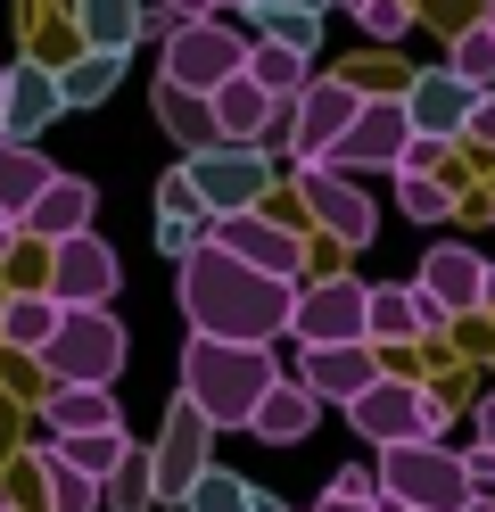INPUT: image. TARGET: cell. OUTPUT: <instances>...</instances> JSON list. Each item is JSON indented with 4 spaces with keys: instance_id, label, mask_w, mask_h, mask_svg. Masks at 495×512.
Wrapping results in <instances>:
<instances>
[{
    "instance_id": "1",
    "label": "cell",
    "mask_w": 495,
    "mask_h": 512,
    "mask_svg": "<svg viewBox=\"0 0 495 512\" xmlns=\"http://www.w3.org/2000/svg\"><path fill=\"white\" fill-rule=\"evenodd\" d=\"M174 298L190 314V331H207V339H256V347H273L289 331V298H297V281H273V273H256L240 265L231 248L215 240H198L190 256H174Z\"/></svg>"
},
{
    "instance_id": "2",
    "label": "cell",
    "mask_w": 495,
    "mask_h": 512,
    "mask_svg": "<svg viewBox=\"0 0 495 512\" xmlns=\"http://www.w3.org/2000/svg\"><path fill=\"white\" fill-rule=\"evenodd\" d=\"M281 380L273 364V347H256V339H207V331H190L182 347V397L207 413L215 430H248V413L256 397Z\"/></svg>"
},
{
    "instance_id": "3",
    "label": "cell",
    "mask_w": 495,
    "mask_h": 512,
    "mask_svg": "<svg viewBox=\"0 0 495 512\" xmlns=\"http://www.w3.org/2000/svg\"><path fill=\"white\" fill-rule=\"evenodd\" d=\"M124 323L108 306H58V331L33 347L42 356L50 380H99V389H116V372H124Z\"/></svg>"
},
{
    "instance_id": "4",
    "label": "cell",
    "mask_w": 495,
    "mask_h": 512,
    "mask_svg": "<svg viewBox=\"0 0 495 512\" xmlns=\"http://www.w3.org/2000/svg\"><path fill=\"white\" fill-rule=\"evenodd\" d=\"M380 496H396V504H421V512H454L462 496H471V479H462V455L446 438H396V446H380Z\"/></svg>"
},
{
    "instance_id": "5",
    "label": "cell",
    "mask_w": 495,
    "mask_h": 512,
    "mask_svg": "<svg viewBox=\"0 0 495 512\" xmlns=\"http://www.w3.org/2000/svg\"><path fill=\"white\" fill-rule=\"evenodd\" d=\"M339 413L355 422V438H372V446H396V438H438V430H446V397H438V389H413L405 372H380L372 389L347 397Z\"/></svg>"
},
{
    "instance_id": "6",
    "label": "cell",
    "mask_w": 495,
    "mask_h": 512,
    "mask_svg": "<svg viewBox=\"0 0 495 512\" xmlns=\"http://www.w3.org/2000/svg\"><path fill=\"white\" fill-rule=\"evenodd\" d=\"M190 199L207 207V215H231V207H256L264 199V182H273V157H264L256 141H207V149H190Z\"/></svg>"
},
{
    "instance_id": "7",
    "label": "cell",
    "mask_w": 495,
    "mask_h": 512,
    "mask_svg": "<svg viewBox=\"0 0 495 512\" xmlns=\"http://www.w3.org/2000/svg\"><path fill=\"white\" fill-rule=\"evenodd\" d=\"M413 141V116H405V91L396 100H380V91H363V108L339 141H330L314 166H339V174H396V157H405Z\"/></svg>"
},
{
    "instance_id": "8",
    "label": "cell",
    "mask_w": 495,
    "mask_h": 512,
    "mask_svg": "<svg viewBox=\"0 0 495 512\" xmlns=\"http://www.w3.org/2000/svg\"><path fill=\"white\" fill-rule=\"evenodd\" d=\"M248 67V42L231 34L223 17H198V25H165V83H182V91H215L223 75H240Z\"/></svg>"
},
{
    "instance_id": "9",
    "label": "cell",
    "mask_w": 495,
    "mask_h": 512,
    "mask_svg": "<svg viewBox=\"0 0 495 512\" xmlns=\"http://www.w3.org/2000/svg\"><path fill=\"white\" fill-rule=\"evenodd\" d=\"M355 108H363V83L355 75H306V91L289 100V157L314 166V157L355 124Z\"/></svg>"
},
{
    "instance_id": "10",
    "label": "cell",
    "mask_w": 495,
    "mask_h": 512,
    "mask_svg": "<svg viewBox=\"0 0 495 512\" xmlns=\"http://www.w3.org/2000/svg\"><path fill=\"white\" fill-rule=\"evenodd\" d=\"M207 240L231 248L240 265L273 273V281H297V273H306V240H297L289 223H273L264 207H231V215H215V223H207Z\"/></svg>"
},
{
    "instance_id": "11",
    "label": "cell",
    "mask_w": 495,
    "mask_h": 512,
    "mask_svg": "<svg viewBox=\"0 0 495 512\" xmlns=\"http://www.w3.org/2000/svg\"><path fill=\"white\" fill-rule=\"evenodd\" d=\"M42 290L58 306H108L124 290V265H116V248L99 232H66V240H50V281Z\"/></svg>"
},
{
    "instance_id": "12",
    "label": "cell",
    "mask_w": 495,
    "mask_h": 512,
    "mask_svg": "<svg viewBox=\"0 0 495 512\" xmlns=\"http://www.w3.org/2000/svg\"><path fill=\"white\" fill-rule=\"evenodd\" d=\"M207 438H215V422H207V413H198V405L174 389L165 438L149 446V488H157V504H182V496H190V479L207 471Z\"/></svg>"
},
{
    "instance_id": "13",
    "label": "cell",
    "mask_w": 495,
    "mask_h": 512,
    "mask_svg": "<svg viewBox=\"0 0 495 512\" xmlns=\"http://www.w3.org/2000/svg\"><path fill=\"white\" fill-rule=\"evenodd\" d=\"M289 339H297V347L363 339V281H347V273H330V281H297V298H289Z\"/></svg>"
},
{
    "instance_id": "14",
    "label": "cell",
    "mask_w": 495,
    "mask_h": 512,
    "mask_svg": "<svg viewBox=\"0 0 495 512\" xmlns=\"http://www.w3.org/2000/svg\"><path fill=\"white\" fill-rule=\"evenodd\" d=\"M297 190H306V215L322 223V232H339L347 248H363L380 232V207L355 190V174H339V166H297Z\"/></svg>"
},
{
    "instance_id": "15",
    "label": "cell",
    "mask_w": 495,
    "mask_h": 512,
    "mask_svg": "<svg viewBox=\"0 0 495 512\" xmlns=\"http://www.w3.org/2000/svg\"><path fill=\"white\" fill-rule=\"evenodd\" d=\"M289 380H306V389L322 405H347L363 397L380 380V356H372V339H330V347H297V372Z\"/></svg>"
},
{
    "instance_id": "16",
    "label": "cell",
    "mask_w": 495,
    "mask_h": 512,
    "mask_svg": "<svg viewBox=\"0 0 495 512\" xmlns=\"http://www.w3.org/2000/svg\"><path fill=\"white\" fill-rule=\"evenodd\" d=\"M471 108H479V83H462L454 67H429V75L405 83V116H413V133L454 141L462 124H471Z\"/></svg>"
},
{
    "instance_id": "17",
    "label": "cell",
    "mask_w": 495,
    "mask_h": 512,
    "mask_svg": "<svg viewBox=\"0 0 495 512\" xmlns=\"http://www.w3.org/2000/svg\"><path fill=\"white\" fill-rule=\"evenodd\" d=\"M91 215H99V190H91L83 174H50V182L25 199L17 232H33V240H66V232H91Z\"/></svg>"
},
{
    "instance_id": "18",
    "label": "cell",
    "mask_w": 495,
    "mask_h": 512,
    "mask_svg": "<svg viewBox=\"0 0 495 512\" xmlns=\"http://www.w3.org/2000/svg\"><path fill=\"white\" fill-rule=\"evenodd\" d=\"M66 100H58V75L42 67V58H25V67H9V100H0V141H33L42 124H58Z\"/></svg>"
},
{
    "instance_id": "19",
    "label": "cell",
    "mask_w": 495,
    "mask_h": 512,
    "mask_svg": "<svg viewBox=\"0 0 495 512\" xmlns=\"http://www.w3.org/2000/svg\"><path fill=\"white\" fill-rule=\"evenodd\" d=\"M116 389H99V380H50L42 397V438H75V430H116Z\"/></svg>"
},
{
    "instance_id": "20",
    "label": "cell",
    "mask_w": 495,
    "mask_h": 512,
    "mask_svg": "<svg viewBox=\"0 0 495 512\" xmlns=\"http://www.w3.org/2000/svg\"><path fill=\"white\" fill-rule=\"evenodd\" d=\"M314 413H322V397L306 389V380H273V389L256 397V413H248V430L264 438V446H297V438H314Z\"/></svg>"
},
{
    "instance_id": "21",
    "label": "cell",
    "mask_w": 495,
    "mask_h": 512,
    "mask_svg": "<svg viewBox=\"0 0 495 512\" xmlns=\"http://www.w3.org/2000/svg\"><path fill=\"white\" fill-rule=\"evenodd\" d=\"M479 265H487V256H471L462 240H438V248L421 256V273H413V281H421V290H429V298H438L454 323H462V314L479 306Z\"/></svg>"
},
{
    "instance_id": "22",
    "label": "cell",
    "mask_w": 495,
    "mask_h": 512,
    "mask_svg": "<svg viewBox=\"0 0 495 512\" xmlns=\"http://www.w3.org/2000/svg\"><path fill=\"white\" fill-rule=\"evenodd\" d=\"M363 339L372 347L421 339V290L413 281H363Z\"/></svg>"
},
{
    "instance_id": "23",
    "label": "cell",
    "mask_w": 495,
    "mask_h": 512,
    "mask_svg": "<svg viewBox=\"0 0 495 512\" xmlns=\"http://www.w3.org/2000/svg\"><path fill=\"white\" fill-rule=\"evenodd\" d=\"M207 116H215V141H256L264 116H273V91L248 83V67H240V75H223L207 91Z\"/></svg>"
},
{
    "instance_id": "24",
    "label": "cell",
    "mask_w": 495,
    "mask_h": 512,
    "mask_svg": "<svg viewBox=\"0 0 495 512\" xmlns=\"http://www.w3.org/2000/svg\"><path fill=\"white\" fill-rule=\"evenodd\" d=\"M141 9L149 0H75V17H83V50H132L141 42Z\"/></svg>"
},
{
    "instance_id": "25",
    "label": "cell",
    "mask_w": 495,
    "mask_h": 512,
    "mask_svg": "<svg viewBox=\"0 0 495 512\" xmlns=\"http://www.w3.org/2000/svg\"><path fill=\"white\" fill-rule=\"evenodd\" d=\"M50 331H58V298L50 290H9V298H0V339H9L17 356H33Z\"/></svg>"
},
{
    "instance_id": "26",
    "label": "cell",
    "mask_w": 495,
    "mask_h": 512,
    "mask_svg": "<svg viewBox=\"0 0 495 512\" xmlns=\"http://www.w3.org/2000/svg\"><path fill=\"white\" fill-rule=\"evenodd\" d=\"M42 446H50L58 463H75L83 479H108V471H116V463L132 455V438H124V422H116V430H75V438H42Z\"/></svg>"
},
{
    "instance_id": "27",
    "label": "cell",
    "mask_w": 495,
    "mask_h": 512,
    "mask_svg": "<svg viewBox=\"0 0 495 512\" xmlns=\"http://www.w3.org/2000/svg\"><path fill=\"white\" fill-rule=\"evenodd\" d=\"M157 124H165V133H174L182 149H207V141H215L207 91H182V83H165V75H157Z\"/></svg>"
},
{
    "instance_id": "28",
    "label": "cell",
    "mask_w": 495,
    "mask_h": 512,
    "mask_svg": "<svg viewBox=\"0 0 495 512\" xmlns=\"http://www.w3.org/2000/svg\"><path fill=\"white\" fill-rule=\"evenodd\" d=\"M50 174H58V166H50L33 141H0V215H25V199H33Z\"/></svg>"
},
{
    "instance_id": "29",
    "label": "cell",
    "mask_w": 495,
    "mask_h": 512,
    "mask_svg": "<svg viewBox=\"0 0 495 512\" xmlns=\"http://www.w3.org/2000/svg\"><path fill=\"white\" fill-rule=\"evenodd\" d=\"M116 83H124V58H116V50H83L75 67L58 75V100H66V108H99Z\"/></svg>"
},
{
    "instance_id": "30",
    "label": "cell",
    "mask_w": 495,
    "mask_h": 512,
    "mask_svg": "<svg viewBox=\"0 0 495 512\" xmlns=\"http://www.w3.org/2000/svg\"><path fill=\"white\" fill-rule=\"evenodd\" d=\"M306 50H289V42H248V83H264L273 100H297L306 91Z\"/></svg>"
},
{
    "instance_id": "31",
    "label": "cell",
    "mask_w": 495,
    "mask_h": 512,
    "mask_svg": "<svg viewBox=\"0 0 495 512\" xmlns=\"http://www.w3.org/2000/svg\"><path fill=\"white\" fill-rule=\"evenodd\" d=\"M99 504H108V512H149V504H157V488H149V455H141V446H132V455H124L108 479H99Z\"/></svg>"
},
{
    "instance_id": "32",
    "label": "cell",
    "mask_w": 495,
    "mask_h": 512,
    "mask_svg": "<svg viewBox=\"0 0 495 512\" xmlns=\"http://www.w3.org/2000/svg\"><path fill=\"white\" fill-rule=\"evenodd\" d=\"M248 496H256V488H248L240 471H215V463H207V471L190 479V496H182V512H248Z\"/></svg>"
},
{
    "instance_id": "33",
    "label": "cell",
    "mask_w": 495,
    "mask_h": 512,
    "mask_svg": "<svg viewBox=\"0 0 495 512\" xmlns=\"http://www.w3.org/2000/svg\"><path fill=\"white\" fill-rule=\"evenodd\" d=\"M42 479H50V504L42 512H99V479H83L75 463H58L42 446Z\"/></svg>"
},
{
    "instance_id": "34",
    "label": "cell",
    "mask_w": 495,
    "mask_h": 512,
    "mask_svg": "<svg viewBox=\"0 0 495 512\" xmlns=\"http://www.w3.org/2000/svg\"><path fill=\"white\" fill-rule=\"evenodd\" d=\"M396 207H405L413 223H446L454 215V190L429 182V174H396Z\"/></svg>"
},
{
    "instance_id": "35",
    "label": "cell",
    "mask_w": 495,
    "mask_h": 512,
    "mask_svg": "<svg viewBox=\"0 0 495 512\" xmlns=\"http://www.w3.org/2000/svg\"><path fill=\"white\" fill-rule=\"evenodd\" d=\"M446 67L462 75V83H495V34H487V25H471V34H454V50H446Z\"/></svg>"
},
{
    "instance_id": "36",
    "label": "cell",
    "mask_w": 495,
    "mask_h": 512,
    "mask_svg": "<svg viewBox=\"0 0 495 512\" xmlns=\"http://www.w3.org/2000/svg\"><path fill=\"white\" fill-rule=\"evenodd\" d=\"M256 25H264V42H289V50H306V58L322 42V17L314 9H256Z\"/></svg>"
},
{
    "instance_id": "37",
    "label": "cell",
    "mask_w": 495,
    "mask_h": 512,
    "mask_svg": "<svg viewBox=\"0 0 495 512\" xmlns=\"http://www.w3.org/2000/svg\"><path fill=\"white\" fill-rule=\"evenodd\" d=\"M207 223H215V215H157V248H165V256H190L198 240H207Z\"/></svg>"
},
{
    "instance_id": "38",
    "label": "cell",
    "mask_w": 495,
    "mask_h": 512,
    "mask_svg": "<svg viewBox=\"0 0 495 512\" xmlns=\"http://www.w3.org/2000/svg\"><path fill=\"white\" fill-rule=\"evenodd\" d=\"M355 17H363V34H372V42H396V34H405V17H413V9H405V0H363Z\"/></svg>"
},
{
    "instance_id": "39",
    "label": "cell",
    "mask_w": 495,
    "mask_h": 512,
    "mask_svg": "<svg viewBox=\"0 0 495 512\" xmlns=\"http://www.w3.org/2000/svg\"><path fill=\"white\" fill-rule=\"evenodd\" d=\"M322 496H380V479L363 471V463H347V471H330V488Z\"/></svg>"
},
{
    "instance_id": "40",
    "label": "cell",
    "mask_w": 495,
    "mask_h": 512,
    "mask_svg": "<svg viewBox=\"0 0 495 512\" xmlns=\"http://www.w3.org/2000/svg\"><path fill=\"white\" fill-rule=\"evenodd\" d=\"M462 479H471L479 496H495V446H471V455H462Z\"/></svg>"
},
{
    "instance_id": "41",
    "label": "cell",
    "mask_w": 495,
    "mask_h": 512,
    "mask_svg": "<svg viewBox=\"0 0 495 512\" xmlns=\"http://www.w3.org/2000/svg\"><path fill=\"white\" fill-rule=\"evenodd\" d=\"M157 17L165 25H198V17H223V9H215V0H157Z\"/></svg>"
},
{
    "instance_id": "42",
    "label": "cell",
    "mask_w": 495,
    "mask_h": 512,
    "mask_svg": "<svg viewBox=\"0 0 495 512\" xmlns=\"http://www.w3.org/2000/svg\"><path fill=\"white\" fill-rule=\"evenodd\" d=\"M462 133H479V141H495V91H479V108H471V124Z\"/></svg>"
},
{
    "instance_id": "43",
    "label": "cell",
    "mask_w": 495,
    "mask_h": 512,
    "mask_svg": "<svg viewBox=\"0 0 495 512\" xmlns=\"http://www.w3.org/2000/svg\"><path fill=\"white\" fill-rule=\"evenodd\" d=\"M471 446H495V397H479V413H471Z\"/></svg>"
},
{
    "instance_id": "44",
    "label": "cell",
    "mask_w": 495,
    "mask_h": 512,
    "mask_svg": "<svg viewBox=\"0 0 495 512\" xmlns=\"http://www.w3.org/2000/svg\"><path fill=\"white\" fill-rule=\"evenodd\" d=\"M240 9H248V17H256V9H314V17H322L330 0H240Z\"/></svg>"
},
{
    "instance_id": "45",
    "label": "cell",
    "mask_w": 495,
    "mask_h": 512,
    "mask_svg": "<svg viewBox=\"0 0 495 512\" xmlns=\"http://www.w3.org/2000/svg\"><path fill=\"white\" fill-rule=\"evenodd\" d=\"M314 512H372V496H322Z\"/></svg>"
},
{
    "instance_id": "46",
    "label": "cell",
    "mask_w": 495,
    "mask_h": 512,
    "mask_svg": "<svg viewBox=\"0 0 495 512\" xmlns=\"http://www.w3.org/2000/svg\"><path fill=\"white\" fill-rule=\"evenodd\" d=\"M248 512H289V504H281V496H264V488H256V496H248Z\"/></svg>"
},
{
    "instance_id": "47",
    "label": "cell",
    "mask_w": 495,
    "mask_h": 512,
    "mask_svg": "<svg viewBox=\"0 0 495 512\" xmlns=\"http://www.w3.org/2000/svg\"><path fill=\"white\" fill-rule=\"evenodd\" d=\"M479 306H495V265H479Z\"/></svg>"
},
{
    "instance_id": "48",
    "label": "cell",
    "mask_w": 495,
    "mask_h": 512,
    "mask_svg": "<svg viewBox=\"0 0 495 512\" xmlns=\"http://www.w3.org/2000/svg\"><path fill=\"white\" fill-rule=\"evenodd\" d=\"M454 512H495V496H479V488H471V496H462Z\"/></svg>"
},
{
    "instance_id": "49",
    "label": "cell",
    "mask_w": 495,
    "mask_h": 512,
    "mask_svg": "<svg viewBox=\"0 0 495 512\" xmlns=\"http://www.w3.org/2000/svg\"><path fill=\"white\" fill-rule=\"evenodd\" d=\"M9 240H17V215H0V256H9Z\"/></svg>"
},
{
    "instance_id": "50",
    "label": "cell",
    "mask_w": 495,
    "mask_h": 512,
    "mask_svg": "<svg viewBox=\"0 0 495 512\" xmlns=\"http://www.w3.org/2000/svg\"><path fill=\"white\" fill-rule=\"evenodd\" d=\"M330 9H363V0H330Z\"/></svg>"
},
{
    "instance_id": "51",
    "label": "cell",
    "mask_w": 495,
    "mask_h": 512,
    "mask_svg": "<svg viewBox=\"0 0 495 512\" xmlns=\"http://www.w3.org/2000/svg\"><path fill=\"white\" fill-rule=\"evenodd\" d=\"M0 100H9V67H0Z\"/></svg>"
},
{
    "instance_id": "52",
    "label": "cell",
    "mask_w": 495,
    "mask_h": 512,
    "mask_svg": "<svg viewBox=\"0 0 495 512\" xmlns=\"http://www.w3.org/2000/svg\"><path fill=\"white\" fill-rule=\"evenodd\" d=\"M487 34H495V0H487Z\"/></svg>"
},
{
    "instance_id": "53",
    "label": "cell",
    "mask_w": 495,
    "mask_h": 512,
    "mask_svg": "<svg viewBox=\"0 0 495 512\" xmlns=\"http://www.w3.org/2000/svg\"><path fill=\"white\" fill-rule=\"evenodd\" d=\"M215 9H240V0H215Z\"/></svg>"
}]
</instances>
